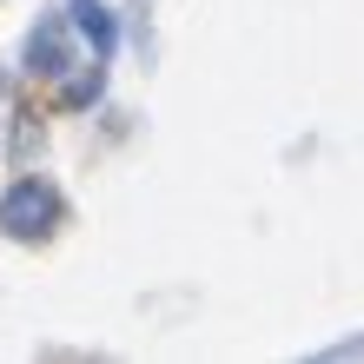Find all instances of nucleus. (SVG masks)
I'll return each mask as SVG.
<instances>
[{
	"mask_svg": "<svg viewBox=\"0 0 364 364\" xmlns=\"http://www.w3.org/2000/svg\"><path fill=\"white\" fill-rule=\"evenodd\" d=\"M73 27L87 33L100 53H113V20H106V7H93V0H80V7H73Z\"/></svg>",
	"mask_w": 364,
	"mask_h": 364,
	"instance_id": "3",
	"label": "nucleus"
},
{
	"mask_svg": "<svg viewBox=\"0 0 364 364\" xmlns=\"http://www.w3.org/2000/svg\"><path fill=\"white\" fill-rule=\"evenodd\" d=\"M60 219V192L40 186V179H20L7 199H0V225L14 232V239H47Z\"/></svg>",
	"mask_w": 364,
	"mask_h": 364,
	"instance_id": "1",
	"label": "nucleus"
},
{
	"mask_svg": "<svg viewBox=\"0 0 364 364\" xmlns=\"http://www.w3.org/2000/svg\"><path fill=\"white\" fill-rule=\"evenodd\" d=\"M27 60H33V73H60V67H67V27H60V20H47V27L33 33Z\"/></svg>",
	"mask_w": 364,
	"mask_h": 364,
	"instance_id": "2",
	"label": "nucleus"
},
{
	"mask_svg": "<svg viewBox=\"0 0 364 364\" xmlns=\"http://www.w3.org/2000/svg\"><path fill=\"white\" fill-rule=\"evenodd\" d=\"M100 87H106V73H100V67H87L67 93H60V106H87V100H100Z\"/></svg>",
	"mask_w": 364,
	"mask_h": 364,
	"instance_id": "4",
	"label": "nucleus"
}]
</instances>
